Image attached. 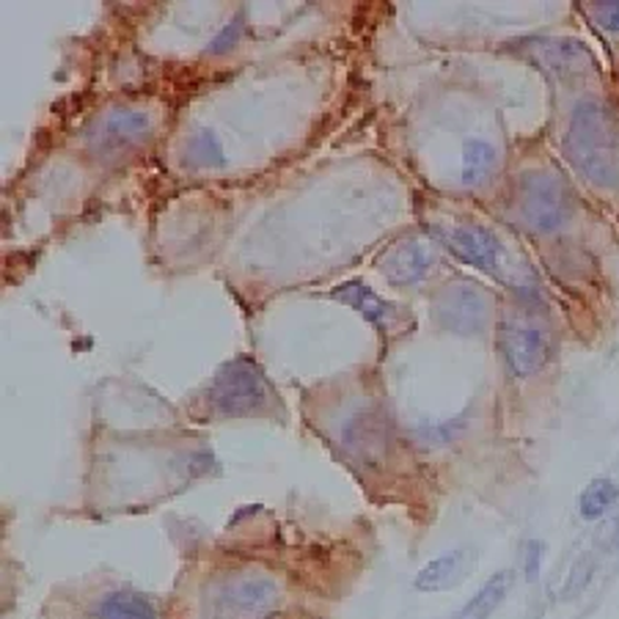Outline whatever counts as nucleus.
Segmentation results:
<instances>
[{"mask_svg": "<svg viewBox=\"0 0 619 619\" xmlns=\"http://www.w3.org/2000/svg\"><path fill=\"white\" fill-rule=\"evenodd\" d=\"M565 158L587 179L603 190L619 188V111L606 100L576 102L562 138Z\"/></svg>", "mask_w": 619, "mask_h": 619, "instance_id": "obj_1", "label": "nucleus"}, {"mask_svg": "<svg viewBox=\"0 0 619 619\" xmlns=\"http://www.w3.org/2000/svg\"><path fill=\"white\" fill-rule=\"evenodd\" d=\"M196 405L199 410L193 413L201 419H251V416H268L270 408L279 405V397L264 369L251 356H237L212 375Z\"/></svg>", "mask_w": 619, "mask_h": 619, "instance_id": "obj_2", "label": "nucleus"}, {"mask_svg": "<svg viewBox=\"0 0 619 619\" xmlns=\"http://www.w3.org/2000/svg\"><path fill=\"white\" fill-rule=\"evenodd\" d=\"M515 221L531 234H551L576 216V193L562 173L551 169L526 171L512 190Z\"/></svg>", "mask_w": 619, "mask_h": 619, "instance_id": "obj_3", "label": "nucleus"}, {"mask_svg": "<svg viewBox=\"0 0 619 619\" xmlns=\"http://www.w3.org/2000/svg\"><path fill=\"white\" fill-rule=\"evenodd\" d=\"M279 606V589L268 576L234 572L212 583L201 600L204 619H270Z\"/></svg>", "mask_w": 619, "mask_h": 619, "instance_id": "obj_4", "label": "nucleus"}, {"mask_svg": "<svg viewBox=\"0 0 619 619\" xmlns=\"http://www.w3.org/2000/svg\"><path fill=\"white\" fill-rule=\"evenodd\" d=\"M496 341L507 369L518 380L540 375L553 356L551 331L529 311H505L496 328Z\"/></svg>", "mask_w": 619, "mask_h": 619, "instance_id": "obj_5", "label": "nucleus"}, {"mask_svg": "<svg viewBox=\"0 0 619 619\" xmlns=\"http://www.w3.org/2000/svg\"><path fill=\"white\" fill-rule=\"evenodd\" d=\"M432 320L457 337H479L490 326V294L477 283H449L432 298Z\"/></svg>", "mask_w": 619, "mask_h": 619, "instance_id": "obj_6", "label": "nucleus"}, {"mask_svg": "<svg viewBox=\"0 0 619 619\" xmlns=\"http://www.w3.org/2000/svg\"><path fill=\"white\" fill-rule=\"evenodd\" d=\"M152 132V116L138 108H113L91 127L89 152L100 160H113L141 147Z\"/></svg>", "mask_w": 619, "mask_h": 619, "instance_id": "obj_7", "label": "nucleus"}, {"mask_svg": "<svg viewBox=\"0 0 619 619\" xmlns=\"http://www.w3.org/2000/svg\"><path fill=\"white\" fill-rule=\"evenodd\" d=\"M331 298L339 300V303L350 306L358 317H363V320H367L375 331L383 333V337H397V333H402L405 328L413 326V320L405 315L402 306L395 303V300L383 298L380 292H375V289L361 279H350L339 283V287L331 292Z\"/></svg>", "mask_w": 619, "mask_h": 619, "instance_id": "obj_8", "label": "nucleus"}, {"mask_svg": "<svg viewBox=\"0 0 619 619\" xmlns=\"http://www.w3.org/2000/svg\"><path fill=\"white\" fill-rule=\"evenodd\" d=\"M443 248L455 253L462 264L485 270L490 276H501V262H505V246L496 237L493 229L482 223H455L441 231Z\"/></svg>", "mask_w": 619, "mask_h": 619, "instance_id": "obj_9", "label": "nucleus"}, {"mask_svg": "<svg viewBox=\"0 0 619 619\" xmlns=\"http://www.w3.org/2000/svg\"><path fill=\"white\" fill-rule=\"evenodd\" d=\"M523 56L553 78H576L595 69V58L578 39H526Z\"/></svg>", "mask_w": 619, "mask_h": 619, "instance_id": "obj_10", "label": "nucleus"}, {"mask_svg": "<svg viewBox=\"0 0 619 619\" xmlns=\"http://www.w3.org/2000/svg\"><path fill=\"white\" fill-rule=\"evenodd\" d=\"M380 273L395 287H416L436 268V253L419 237H405L380 257Z\"/></svg>", "mask_w": 619, "mask_h": 619, "instance_id": "obj_11", "label": "nucleus"}, {"mask_svg": "<svg viewBox=\"0 0 619 619\" xmlns=\"http://www.w3.org/2000/svg\"><path fill=\"white\" fill-rule=\"evenodd\" d=\"M477 551L473 548H451V551L441 553V557L430 559L413 578V589L425 595L449 592V589L460 587L466 578H471V572L477 570Z\"/></svg>", "mask_w": 619, "mask_h": 619, "instance_id": "obj_12", "label": "nucleus"}, {"mask_svg": "<svg viewBox=\"0 0 619 619\" xmlns=\"http://www.w3.org/2000/svg\"><path fill=\"white\" fill-rule=\"evenodd\" d=\"M512 589H515V570H509V567H505V570H496L451 619H490L501 609V606L507 603Z\"/></svg>", "mask_w": 619, "mask_h": 619, "instance_id": "obj_13", "label": "nucleus"}, {"mask_svg": "<svg viewBox=\"0 0 619 619\" xmlns=\"http://www.w3.org/2000/svg\"><path fill=\"white\" fill-rule=\"evenodd\" d=\"M91 619H158V611L143 595L124 587L97 598Z\"/></svg>", "mask_w": 619, "mask_h": 619, "instance_id": "obj_14", "label": "nucleus"}, {"mask_svg": "<svg viewBox=\"0 0 619 619\" xmlns=\"http://www.w3.org/2000/svg\"><path fill=\"white\" fill-rule=\"evenodd\" d=\"M499 166V152L493 143L482 141V138H468L462 143V184L466 188H482L490 182Z\"/></svg>", "mask_w": 619, "mask_h": 619, "instance_id": "obj_15", "label": "nucleus"}, {"mask_svg": "<svg viewBox=\"0 0 619 619\" xmlns=\"http://www.w3.org/2000/svg\"><path fill=\"white\" fill-rule=\"evenodd\" d=\"M619 505V485L609 477H598L581 490L578 499V512L583 520H598L609 515Z\"/></svg>", "mask_w": 619, "mask_h": 619, "instance_id": "obj_16", "label": "nucleus"}, {"mask_svg": "<svg viewBox=\"0 0 619 619\" xmlns=\"http://www.w3.org/2000/svg\"><path fill=\"white\" fill-rule=\"evenodd\" d=\"M188 158L193 160L196 166H223V149L218 143V138L212 132H199L188 141Z\"/></svg>", "mask_w": 619, "mask_h": 619, "instance_id": "obj_17", "label": "nucleus"}, {"mask_svg": "<svg viewBox=\"0 0 619 619\" xmlns=\"http://www.w3.org/2000/svg\"><path fill=\"white\" fill-rule=\"evenodd\" d=\"M242 33H246V20H242V14H240V17H234L229 26H223V31L218 33L210 44H207V56L229 53L231 48H237V42L242 39Z\"/></svg>", "mask_w": 619, "mask_h": 619, "instance_id": "obj_18", "label": "nucleus"}, {"mask_svg": "<svg viewBox=\"0 0 619 619\" xmlns=\"http://www.w3.org/2000/svg\"><path fill=\"white\" fill-rule=\"evenodd\" d=\"M589 17L598 22L603 31L619 33V3H595V6H583Z\"/></svg>", "mask_w": 619, "mask_h": 619, "instance_id": "obj_19", "label": "nucleus"}, {"mask_svg": "<svg viewBox=\"0 0 619 619\" xmlns=\"http://www.w3.org/2000/svg\"><path fill=\"white\" fill-rule=\"evenodd\" d=\"M542 551H546V546L537 540H531L529 546H526V578H529V581H537V578H540Z\"/></svg>", "mask_w": 619, "mask_h": 619, "instance_id": "obj_20", "label": "nucleus"}, {"mask_svg": "<svg viewBox=\"0 0 619 619\" xmlns=\"http://www.w3.org/2000/svg\"><path fill=\"white\" fill-rule=\"evenodd\" d=\"M611 546L619 548V515H617V520H615V529H611Z\"/></svg>", "mask_w": 619, "mask_h": 619, "instance_id": "obj_21", "label": "nucleus"}]
</instances>
